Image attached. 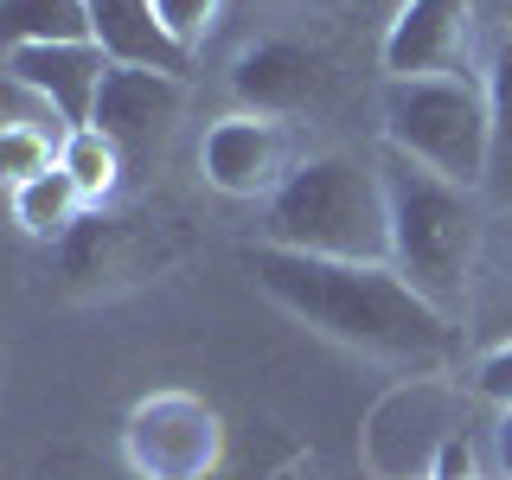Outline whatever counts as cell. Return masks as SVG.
Returning <instances> with one entry per match:
<instances>
[{
    "instance_id": "7c38bea8",
    "label": "cell",
    "mask_w": 512,
    "mask_h": 480,
    "mask_svg": "<svg viewBox=\"0 0 512 480\" xmlns=\"http://www.w3.org/2000/svg\"><path fill=\"white\" fill-rule=\"evenodd\" d=\"M90 39L103 45L109 64H141V71H173L186 77V52L160 32L154 0H90Z\"/></svg>"
},
{
    "instance_id": "9c48e42d",
    "label": "cell",
    "mask_w": 512,
    "mask_h": 480,
    "mask_svg": "<svg viewBox=\"0 0 512 480\" xmlns=\"http://www.w3.org/2000/svg\"><path fill=\"white\" fill-rule=\"evenodd\" d=\"M480 45V0H397L378 39L384 77H468Z\"/></svg>"
},
{
    "instance_id": "d6986e66",
    "label": "cell",
    "mask_w": 512,
    "mask_h": 480,
    "mask_svg": "<svg viewBox=\"0 0 512 480\" xmlns=\"http://www.w3.org/2000/svg\"><path fill=\"white\" fill-rule=\"evenodd\" d=\"M429 474H436V480H480L474 442H468V436H448V442L436 448V461H429Z\"/></svg>"
},
{
    "instance_id": "ac0fdd59",
    "label": "cell",
    "mask_w": 512,
    "mask_h": 480,
    "mask_svg": "<svg viewBox=\"0 0 512 480\" xmlns=\"http://www.w3.org/2000/svg\"><path fill=\"white\" fill-rule=\"evenodd\" d=\"M468 378H474V391L487 397L493 410H512V333H506V340H487L474 352Z\"/></svg>"
},
{
    "instance_id": "6da1fadb",
    "label": "cell",
    "mask_w": 512,
    "mask_h": 480,
    "mask_svg": "<svg viewBox=\"0 0 512 480\" xmlns=\"http://www.w3.org/2000/svg\"><path fill=\"white\" fill-rule=\"evenodd\" d=\"M250 276L282 314L359 359L397 372H442L455 359V320L429 308L391 263H340V256L250 244Z\"/></svg>"
},
{
    "instance_id": "8992f818",
    "label": "cell",
    "mask_w": 512,
    "mask_h": 480,
    "mask_svg": "<svg viewBox=\"0 0 512 480\" xmlns=\"http://www.w3.org/2000/svg\"><path fill=\"white\" fill-rule=\"evenodd\" d=\"M301 160L308 154L295 141V122L256 109H224L199 135V180L231 205H269Z\"/></svg>"
},
{
    "instance_id": "5bb4252c",
    "label": "cell",
    "mask_w": 512,
    "mask_h": 480,
    "mask_svg": "<svg viewBox=\"0 0 512 480\" xmlns=\"http://www.w3.org/2000/svg\"><path fill=\"white\" fill-rule=\"evenodd\" d=\"M480 84H487V122H493V154H487V205L512 212V26H500L480 52Z\"/></svg>"
},
{
    "instance_id": "e0dca14e",
    "label": "cell",
    "mask_w": 512,
    "mask_h": 480,
    "mask_svg": "<svg viewBox=\"0 0 512 480\" xmlns=\"http://www.w3.org/2000/svg\"><path fill=\"white\" fill-rule=\"evenodd\" d=\"M154 20H160V32H167V39L192 58V52H199V45L218 32L224 0H154Z\"/></svg>"
},
{
    "instance_id": "7a4b0ae2",
    "label": "cell",
    "mask_w": 512,
    "mask_h": 480,
    "mask_svg": "<svg viewBox=\"0 0 512 480\" xmlns=\"http://www.w3.org/2000/svg\"><path fill=\"white\" fill-rule=\"evenodd\" d=\"M378 173L391 205V269L461 327L480 288V256H487V192H468L391 148L378 154Z\"/></svg>"
},
{
    "instance_id": "2e32d148",
    "label": "cell",
    "mask_w": 512,
    "mask_h": 480,
    "mask_svg": "<svg viewBox=\"0 0 512 480\" xmlns=\"http://www.w3.org/2000/svg\"><path fill=\"white\" fill-rule=\"evenodd\" d=\"M7 45H77L90 39V0H0Z\"/></svg>"
},
{
    "instance_id": "4fadbf2b",
    "label": "cell",
    "mask_w": 512,
    "mask_h": 480,
    "mask_svg": "<svg viewBox=\"0 0 512 480\" xmlns=\"http://www.w3.org/2000/svg\"><path fill=\"white\" fill-rule=\"evenodd\" d=\"M7 212L20 224V237L58 250V244H71V237L84 231L90 199L77 192V180L64 167H52V173H39V180H26V186H7Z\"/></svg>"
},
{
    "instance_id": "30bf717a",
    "label": "cell",
    "mask_w": 512,
    "mask_h": 480,
    "mask_svg": "<svg viewBox=\"0 0 512 480\" xmlns=\"http://www.w3.org/2000/svg\"><path fill=\"white\" fill-rule=\"evenodd\" d=\"M0 64H7V84L39 96L45 109H58L64 128H84L96 116V96H103V77H109V58H103L96 39H77V45H7Z\"/></svg>"
},
{
    "instance_id": "52a82bcc",
    "label": "cell",
    "mask_w": 512,
    "mask_h": 480,
    "mask_svg": "<svg viewBox=\"0 0 512 480\" xmlns=\"http://www.w3.org/2000/svg\"><path fill=\"white\" fill-rule=\"evenodd\" d=\"M180 256L173 218L148 212H90L71 244H58V269L71 295H122V288L160 276Z\"/></svg>"
},
{
    "instance_id": "277c9868",
    "label": "cell",
    "mask_w": 512,
    "mask_h": 480,
    "mask_svg": "<svg viewBox=\"0 0 512 480\" xmlns=\"http://www.w3.org/2000/svg\"><path fill=\"white\" fill-rule=\"evenodd\" d=\"M378 141L442 180L487 192V84L480 71L468 77H384L378 84Z\"/></svg>"
},
{
    "instance_id": "44dd1931",
    "label": "cell",
    "mask_w": 512,
    "mask_h": 480,
    "mask_svg": "<svg viewBox=\"0 0 512 480\" xmlns=\"http://www.w3.org/2000/svg\"><path fill=\"white\" fill-rule=\"evenodd\" d=\"M500 13H506V20H500V26H512V0H500Z\"/></svg>"
},
{
    "instance_id": "5b68a950",
    "label": "cell",
    "mask_w": 512,
    "mask_h": 480,
    "mask_svg": "<svg viewBox=\"0 0 512 480\" xmlns=\"http://www.w3.org/2000/svg\"><path fill=\"white\" fill-rule=\"evenodd\" d=\"M231 455V429L218 404L186 384L148 391L122 423V461L135 480H218Z\"/></svg>"
},
{
    "instance_id": "603a6c76",
    "label": "cell",
    "mask_w": 512,
    "mask_h": 480,
    "mask_svg": "<svg viewBox=\"0 0 512 480\" xmlns=\"http://www.w3.org/2000/svg\"><path fill=\"white\" fill-rule=\"evenodd\" d=\"M218 480H224V474H218ZM250 480H256V474H250ZM263 480H269V474H263Z\"/></svg>"
},
{
    "instance_id": "8fae6325",
    "label": "cell",
    "mask_w": 512,
    "mask_h": 480,
    "mask_svg": "<svg viewBox=\"0 0 512 480\" xmlns=\"http://www.w3.org/2000/svg\"><path fill=\"white\" fill-rule=\"evenodd\" d=\"M186 109V77L173 71H141V64H109L103 96H96V128L122 148H154Z\"/></svg>"
},
{
    "instance_id": "9a60e30c",
    "label": "cell",
    "mask_w": 512,
    "mask_h": 480,
    "mask_svg": "<svg viewBox=\"0 0 512 480\" xmlns=\"http://www.w3.org/2000/svg\"><path fill=\"white\" fill-rule=\"evenodd\" d=\"M58 167L77 180V192L90 199V212H103V205L122 192L128 148H122V141H109L96 122H84V128H71V135H64V154H58Z\"/></svg>"
},
{
    "instance_id": "ba28073f",
    "label": "cell",
    "mask_w": 512,
    "mask_h": 480,
    "mask_svg": "<svg viewBox=\"0 0 512 480\" xmlns=\"http://www.w3.org/2000/svg\"><path fill=\"white\" fill-rule=\"evenodd\" d=\"M224 84H231L237 109L295 122V116H308V109L327 103L333 58H327V45H314V39H295V32H263V39H250L244 52L231 58Z\"/></svg>"
},
{
    "instance_id": "3957f363",
    "label": "cell",
    "mask_w": 512,
    "mask_h": 480,
    "mask_svg": "<svg viewBox=\"0 0 512 480\" xmlns=\"http://www.w3.org/2000/svg\"><path fill=\"white\" fill-rule=\"evenodd\" d=\"M250 244L340 256V263H391V205H384L378 160H359L346 148L308 154L288 173V186L256 212Z\"/></svg>"
},
{
    "instance_id": "7402d4cb",
    "label": "cell",
    "mask_w": 512,
    "mask_h": 480,
    "mask_svg": "<svg viewBox=\"0 0 512 480\" xmlns=\"http://www.w3.org/2000/svg\"><path fill=\"white\" fill-rule=\"evenodd\" d=\"M404 480H436V474H404Z\"/></svg>"
},
{
    "instance_id": "ffe728a7",
    "label": "cell",
    "mask_w": 512,
    "mask_h": 480,
    "mask_svg": "<svg viewBox=\"0 0 512 480\" xmlns=\"http://www.w3.org/2000/svg\"><path fill=\"white\" fill-rule=\"evenodd\" d=\"M493 461H500V474L512 480V410H500V423H493Z\"/></svg>"
}]
</instances>
